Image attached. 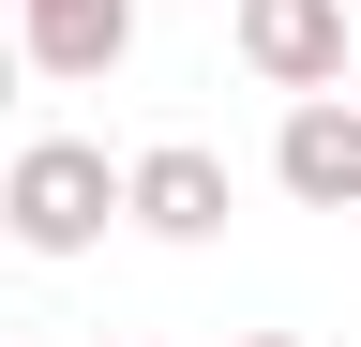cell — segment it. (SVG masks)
I'll return each mask as SVG.
<instances>
[{
  "instance_id": "cell-1",
  "label": "cell",
  "mask_w": 361,
  "mask_h": 347,
  "mask_svg": "<svg viewBox=\"0 0 361 347\" xmlns=\"http://www.w3.org/2000/svg\"><path fill=\"white\" fill-rule=\"evenodd\" d=\"M106 211H121V166L90 151V136H30L16 166H0V227H16L30 257H90Z\"/></svg>"
},
{
  "instance_id": "cell-2",
  "label": "cell",
  "mask_w": 361,
  "mask_h": 347,
  "mask_svg": "<svg viewBox=\"0 0 361 347\" xmlns=\"http://www.w3.org/2000/svg\"><path fill=\"white\" fill-rule=\"evenodd\" d=\"M0 16H16V61L61 76V91H90V76L135 61V0H0Z\"/></svg>"
},
{
  "instance_id": "cell-3",
  "label": "cell",
  "mask_w": 361,
  "mask_h": 347,
  "mask_svg": "<svg viewBox=\"0 0 361 347\" xmlns=\"http://www.w3.org/2000/svg\"><path fill=\"white\" fill-rule=\"evenodd\" d=\"M121 211H135L151 242H226V151H196V136L135 151V166H121Z\"/></svg>"
},
{
  "instance_id": "cell-4",
  "label": "cell",
  "mask_w": 361,
  "mask_h": 347,
  "mask_svg": "<svg viewBox=\"0 0 361 347\" xmlns=\"http://www.w3.org/2000/svg\"><path fill=\"white\" fill-rule=\"evenodd\" d=\"M271 182H286L301 211H361V106L346 91H301L286 136H271Z\"/></svg>"
},
{
  "instance_id": "cell-5",
  "label": "cell",
  "mask_w": 361,
  "mask_h": 347,
  "mask_svg": "<svg viewBox=\"0 0 361 347\" xmlns=\"http://www.w3.org/2000/svg\"><path fill=\"white\" fill-rule=\"evenodd\" d=\"M241 61L271 91H331L346 76V0H241Z\"/></svg>"
},
{
  "instance_id": "cell-6",
  "label": "cell",
  "mask_w": 361,
  "mask_h": 347,
  "mask_svg": "<svg viewBox=\"0 0 361 347\" xmlns=\"http://www.w3.org/2000/svg\"><path fill=\"white\" fill-rule=\"evenodd\" d=\"M0 106H16V16H0Z\"/></svg>"
},
{
  "instance_id": "cell-7",
  "label": "cell",
  "mask_w": 361,
  "mask_h": 347,
  "mask_svg": "<svg viewBox=\"0 0 361 347\" xmlns=\"http://www.w3.org/2000/svg\"><path fill=\"white\" fill-rule=\"evenodd\" d=\"M331 91H346V106H361V30H346V76H331Z\"/></svg>"
},
{
  "instance_id": "cell-8",
  "label": "cell",
  "mask_w": 361,
  "mask_h": 347,
  "mask_svg": "<svg viewBox=\"0 0 361 347\" xmlns=\"http://www.w3.org/2000/svg\"><path fill=\"white\" fill-rule=\"evenodd\" d=\"M241 347H301V332H241Z\"/></svg>"
},
{
  "instance_id": "cell-9",
  "label": "cell",
  "mask_w": 361,
  "mask_h": 347,
  "mask_svg": "<svg viewBox=\"0 0 361 347\" xmlns=\"http://www.w3.org/2000/svg\"><path fill=\"white\" fill-rule=\"evenodd\" d=\"M151 347H166V332H151Z\"/></svg>"
}]
</instances>
